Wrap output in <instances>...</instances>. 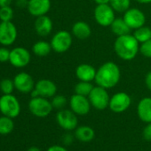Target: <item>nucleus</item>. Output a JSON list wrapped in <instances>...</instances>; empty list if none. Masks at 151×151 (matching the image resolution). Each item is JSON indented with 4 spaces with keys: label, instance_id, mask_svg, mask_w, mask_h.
Instances as JSON below:
<instances>
[{
    "label": "nucleus",
    "instance_id": "obj_1",
    "mask_svg": "<svg viewBox=\"0 0 151 151\" xmlns=\"http://www.w3.org/2000/svg\"><path fill=\"white\" fill-rule=\"evenodd\" d=\"M120 79L121 70L119 66L112 61H108L97 69L94 81L97 86L110 89L118 84Z\"/></svg>",
    "mask_w": 151,
    "mask_h": 151
},
{
    "label": "nucleus",
    "instance_id": "obj_2",
    "mask_svg": "<svg viewBox=\"0 0 151 151\" xmlns=\"http://www.w3.org/2000/svg\"><path fill=\"white\" fill-rule=\"evenodd\" d=\"M114 50L119 58L131 61L140 52V42L130 34L117 36L114 42Z\"/></svg>",
    "mask_w": 151,
    "mask_h": 151
},
{
    "label": "nucleus",
    "instance_id": "obj_3",
    "mask_svg": "<svg viewBox=\"0 0 151 151\" xmlns=\"http://www.w3.org/2000/svg\"><path fill=\"white\" fill-rule=\"evenodd\" d=\"M28 109L35 117L43 119L48 117L51 114L53 107L52 103L47 98L37 96L31 98L28 103Z\"/></svg>",
    "mask_w": 151,
    "mask_h": 151
},
{
    "label": "nucleus",
    "instance_id": "obj_4",
    "mask_svg": "<svg viewBox=\"0 0 151 151\" xmlns=\"http://www.w3.org/2000/svg\"><path fill=\"white\" fill-rule=\"evenodd\" d=\"M88 99L92 107L95 110L104 111L109 107L110 96L108 93V89L100 86H95L88 96Z\"/></svg>",
    "mask_w": 151,
    "mask_h": 151
},
{
    "label": "nucleus",
    "instance_id": "obj_5",
    "mask_svg": "<svg viewBox=\"0 0 151 151\" xmlns=\"http://www.w3.org/2000/svg\"><path fill=\"white\" fill-rule=\"evenodd\" d=\"M0 111L4 116L14 119L20 113V104L18 99L10 95H4L0 97Z\"/></svg>",
    "mask_w": 151,
    "mask_h": 151
},
{
    "label": "nucleus",
    "instance_id": "obj_6",
    "mask_svg": "<svg viewBox=\"0 0 151 151\" xmlns=\"http://www.w3.org/2000/svg\"><path fill=\"white\" fill-rule=\"evenodd\" d=\"M56 122L61 128L67 132L74 131L78 127V116L70 109H63L56 113Z\"/></svg>",
    "mask_w": 151,
    "mask_h": 151
},
{
    "label": "nucleus",
    "instance_id": "obj_7",
    "mask_svg": "<svg viewBox=\"0 0 151 151\" xmlns=\"http://www.w3.org/2000/svg\"><path fill=\"white\" fill-rule=\"evenodd\" d=\"M115 11L109 4H97L93 15L95 21L101 27H110L112 22L115 20Z\"/></svg>",
    "mask_w": 151,
    "mask_h": 151
},
{
    "label": "nucleus",
    "instance_id": "obj_8",
    "mask_svg": "<svg viewBox=\"0 0 151 151\" xmlns=\"http://www.w3.org/2000/svg\"><path fill=\"white\" fill-rule=\"evenodd\" d=\"M72 42V35L66 30H61L53 36L51 40V46L53 50L55 52L64 53L70 49Z\"/></svg>",
    "mask_w": 151,
    "mask_h": 151
},
{
    "label": "nucleus",
    "instance_id": "obj_9",
    "mask_svg": "<svg viewBox=\"0 0 151 151\" xmlns=\"http://www.w3.org/2000/svg\"><path fill=\"white\" fill-rule=\"evenodd\" d=\"M131 104L132 98L127 93L117 92L110 97L109 108L112 112L123 113L130 108Z\"/></svg>",
    "mask_w": 151,
    "mask_h": 151
},
{
    "label": "nucleus",
    "instance_id": "obj_10",
    "mask_svg": "<svg viewBox=\"0 0 151 151\" xmlns=\"http://www.w3.org/2000/svg\"><path fill=\"white\" fill-rule=\"evenodd\" d=\"M69 109L77 116H85L91 111V103L87 96L74 94L69 100Z\"/></svg>",
    "mask_w": 151,
    "mask_h": 151
},
{
    "label": "nucleus",
    "instance_id": "obj_11",
    "mask_svg": "<svg viewBox=\"0 0 151 151\" xmlns=\"http://www.w3.org/2000/svg\"><path fill=\"white\" fill-rule=\"evenodd\" d=\"M124 20L131 29H137L145 26L146 16L142 11L137 8H129L123 16Z\"/></svg>",
    "mask_w": 151,
    "mask_h": 151
},
{
    "label": "nucleus",
    "instance_id": "obj_12",
    "mask_svg": "<svg viewBox=\"0 0 151 151\" xmlns=\"http://www.w3.org/2000/svg\"><path fill=\"white\" fill-rule=\"evenodd\" d=\"M30 58V53L27 49L23 47H17L11 50L9 61L12 65L17 68H21L29 64Z\"/></svg>",
    "mask_w": 151,
    "mask_h": 151
},
{
    "label": "nucleus",
    "instance_id": "obj_13",
    "mask_svg": "<svg viewBox=\"0 0 151 151\" xmlns=\"http://www.w3.org/2000/svg\"><path fill=\"white\" fill-rule=\"evenodd\" d=\"M17 38V29L11 21H2L0 23V43L9 46Z\"/></svg>",
    "mask_w": 151,
    "mask_h": 151
},
{
    "label": "nucleus",
    "instance_id": "obj_14",
    "mask_svg": "<svg viewBox=\"0 0 151 151\" xmlns=\"http://www.w3.org/2000/svg\"><path fill=\"white\" fill-rule=\"evenodd\" d=\"M13 83L15 88L18 91L24 94L31 93V91L35 88V85H36L32 76L24 72L18 73L14 77Z\"/></svg>",
    "mask_w": 151,
    "mask_h": 151
},
{
    "label": "nucleus",
    "instance_id": "obj_15",
    "mask_svg": "<svg viewBox=\"0 0 151 151\" xmlns=\"http://www.w3.org/2000/svg\"><path fill=\"white\" fill-rule=\"evenodd\" d=\"M35 89L38 93L39 96L47 99L53 98L57 93L56 84L51 80H47V79L39 80L35 85Z\"/></svg>",
    "mask_w": 151,
    "mask_h": 151
},
{
    "label": "nucleus",
    "instance_id": "obj_16",
    "mask_svg": "<svg viewBox=\"0 0 151 151\" xmlns=\"http://www.w3.org/2000/svg\"><path fill=\"white\" fill-rule=\"evenodd\" d=\"M51 9L50 0H28V11L35 17L45 15Z\"/></svg>",
    "mask_w": 151,
    "mask_h": 151
},
{
    "label": "nucleus",
    "instance_id": "obj_17",
    "mask_svg": "<svg viewBox=\"0 0 151 151\" xmlns=\"http://www.w3.org/2000/svg\"><path fill=\"white\" fill-rule=\"evenodd\" d=\"M97 70L90 64L83 63L76 68V76L79 81L92 82L95 80Z\"/></svg>",
    "mask_w": 151,
    "mask_h": 151
},
{
    "label": "nucleus",
    "instance_id": "obj_18",
    "mask_svg": "<svg viewBox=\"0 0 151 151\" xmlns=\"http://www.w3.org/2000/svg\"><path fill=\"white\" fill-rule=\"evenodd\" d=\"M139 119L144 123H151V97H143L137 105Z\"/></svg>",
    "mask_w": 151,
    "mask_h": 151
},
{
    "label": "nucleus",
    "instance_id": "obj_19",
    "mask_svg": "<svg viewBox=\"0 0 151 151\" xmlns=\"http://www.w3.org/2000/svg\"><path fill=\"white\" fill-rule=\"evenodd\" d=\"M35 29L38 35L47 36L53 30L52 19L46 15L37 17L35 21Z\"/></svg>",
    "mask_w": 151,
    "mask_h": 151
},
{
    "label": "nucleus",
    "instance_id": "obj_20",
    "mask_svg": "<svg viewBox=\"0 0 151 151\" xmlns=\"http://www.w3.org/2000/svg\"><path fill=\"white\" fill-rule=\"evenodd\" d=\"M75 138L81 142H90L95 137V131L89 126H79L74 130Z\"/></svg>",
    "mask_w": 151,
    "mask_h": 151
},
{
    "label": "nucleus",
    "instance_id": "obj_21",
    "mask_svg": "<svg viewBox=\"0 0 151 151\" xmlns=\"http://www.w3.org/2000/svg\"><path fill=\"white\" fill-rule=\"evenodd\" d=\"M72 35L80 40H85L92 35V29L89 24L83 20H79L74 23L72 26Z\"/></svg>",
    "mask_w": 151,
    "mask_h": 151
},
{
    "label": "nucleus",
    "instance_id": "obj_22",
    "mask_svg": "<svg viewBox=\"0 0 151 151\" xmlns=\"http://www.w3.org/2000/svg\"><path fill=\"white\" fill-rule=\"evenodd\" d=\"M110 29L114 35L117 36L125 35L130 34L131 28L126 24V22L124 20L123 18H116L115 20L110 25Z\"/></svg>",
    "mask_w": 151,
    "mask_h": 151
},
{
    "label": "nucleus",
    "instance_id": "obj_23",
    "mask_svg": "<svg viewBox=\"0 0 151 151\" xmlns=\"http://www.w3.org/2000/svg\"><path fill=\"white\" fill-rule=\"evenodd\" d=\"M52 50L53 49H52L51 43H49L45 41H38L32 47V50H33L34 54L38 57L47 56L51 52Z\"/></svg>",
    "mask_w": 151,
    "mask_h": 151
},
{
    "label": "nucleus",
    "instance_id": "obj_24",
    "mask_svg": "<svg viewBox=\"0 0 151 151\" xmlns=\"http://www.w3.org/2000/svg\"><path fill=\"white\" fill-rule=\"evenodd\" d=\"M133 35L140 43H143L151 39V28L149 27L143 26L142 27L135 29Z\"/></svg>",
    "mask_w": 151,
    "mask_h": 151
},
{
    "label": "nucleus",
    "instance_id": "obj_25",
    "mask_svg": "<svg viewBox=\"0 0 151 151\" xmlns=\"http://www.w3.org/2000/svg\"><path fill=\"white\" fill-rule=\"evenodd\" d=\"M14 128V123L12 119L4 116L0 117V134L6 135L12 132Z\"/></svg>",
    "mask_w": 151,
    "mask_h": 151
},
{
    "label": "nucleus",
    "instance_id": "obj_26",
    "mask_svg": "<svg viewBox=\"0 0 151 151\" xmlns=\"http://www.w3.org/2000/svg\"><path fill=\"white\" fill-rule=\"evenodd\" d=\"M93 85L92 84V82H87V81H79L76 84L75 86V94L80 95V96H87L90 95L91 91L93 88Z\"/></svg>",
    "mask_w": 151,
    "mask_h": 151
},
{
    "label": "nucleus",
    "instance_id": "obj_27",
    "mask_svg": "<svg viewBox=\"0 0 151 151\" xmlns=\"http://www.w3.org/2000/svg\"><path fill=\"white\" fill-rule=\"evenodd\" d=\"M110 6L117 12H125L131 5V0H110Z\"/></svg>",
    "mask_w": 151,
    "mask_h": 151
},
{
    "label": "nucleus",
    "instance_id": "obj_28",
    "mask_svg": "<svg viewBox=\"0 0 151 151\" xmlns=\"http://www.w3.org/2000/svg\"><path fill=\"white\" fill-rule=\"evenodd\" d=\"M52 105L53 107V109H56L58 111L60 110H63L65 109L66 105L68 104V99L62 96V95H55L53 98H52Z\"/></svg>",
    "mask_w": 151,
    "mask_h": 151
},
{
    "label": "nucleus",
    "instance_id": "obj_29",
    "mask_svg": "<svg viewBox=\"0 0 151 151\" xmlns=\"http://www.w3.org/2000/svg\"><path fill=\"white\" fill-rule=\"evenodd\" d=\"M14 83L13 81L10 79H4L0 82V89L4 95H10L12 93L14 88Z\"/></svg>",
    "mask_w": 151,
    "mask_h": 151
},
{
    "label": "nucleus",
    "instance_id": "obj_30",
    "mask_svg": "<svg viewBox=\"0 0 151 151\" xmlns=\"http://www.w3.org/2000/svg\"><path fill=\"white\" fill-rule=\"evenodd\" d=\"M13 17V11L10 6L0 7V19L1 21H10Z\"/></svg>",
    "mask_w": 151,
    "mask_h": 151
},
{
    "label": "nucleus",
    "instance_id": "obj_31",
    "mask_svg": "<svg viewBox=\"0 0 151 151\" xmlns=\"http://www.w3.org/2000/svg\"><path fill=\"white\" fill-rule=\"evenodd\" d=\"M140 52L147 58H151V39L140 45Z\"/></svg>",
    "mask_w": 151,
    "mask_h": 151
},
{
    "label": "nucleus",
    "instance_id": "obj_32",
    "mask_svg": "<svg viewBox=\"0 0 151 151\" xmlns=\"http://www.w3.org/2000/svg\"><path fill=\"white\" fill-rule=\"evenodd\" d=\"M75 135L72 134L71 133L68 132V133H65L62 137H61V142H62V145L65 146V147H68V146H70L73 142L75 141Z\"/></svg>",
    "mask_w": 151,
    "mask_h": 151
},
{
    "label": "nucleus",
    "instance_id": "obj_33",
    "mask_svg": "<svg viewBox=\"0 0 151 151\" xmlns=\"http://www.w3.org/2000/svg\"><path fill=\"white\" fill-rule=\"evenodd\" d=\"M10 50L6 48H0V62H6L10 58Z\"/></svg>",
    "mask_w": 151,
    "mask_h": 151
},
{
    "label": "nucleus",
    "instance_id": "obj_34",
    "mask_svg": "<svg viewBox=\"0 0 151 151\" xmlns=\"http://www.w3.org/2000/svg\"><path fill=\"white\" fill-rule=\"evenodd\" d=\"M142 136L146 141L151 142V123H148L144 127L142 131Z\"/></svg>",
    "mask_w": 151,
    "mask_h": 151
},
{
    "label": "nucleus",
    "instance_id": "obj_35",
    "mask_svg": "<svg viewBox=\"0 0 151 151\" xmlns=\"http://www.w3.org/2000/svg\"><path fill=\"white\" fill-rule=\"evenodd\" d=\"M46 151H69L68 149L63 145H53L49 147Z\"/></svg>",
    "mask_w": 151,
    "mask_h": 151
},
{
    "label": "nucleus",
    "instance_id": "obj_36",
    "mask_svg": "<svg viewBox=\"0 0 151 151\" xmlns=\"http://www.w3.org/2000/svg\"><path fill=\"white\" fill-rule=\"evenodd\" d=\"M145 84H146L147 88L150 91H151V71H150L146 74V77H145Z\"/></svg>",
    "mask_w": 151,
    "mask_h": 151
},
{
    "label": "nucleus",
    "instance_id": "obj_37",
    "mask_svg": "<svg viewBox=\"0 0 151 151\" xmlns=\"http://www.w3.org/2000/svg\"><path fill=\"white\" fill-rule=\"evenodd\" d=\"M28 0H17V2H16V5L20 8L28 7Z\"/></svg>",
    "mask_w": 151,
    "mask_h": 151
},
{
    "label": "nucleus",
    "instance_id": "obj_38",
    "mask_svg": "<svg viewBox=\"0 0 151 151\" xmlns=\"http://www.w3.org/2000/svg\"><path fill=\"white\" fill-rule=\"evenodd\" d=\"M12 4V0H0V7L10 6Z\"/></svg>",
    "mask_w": 151,
    "mask_h": 151
},
{
    "label": "nucleus",
    "instance_id": "obj_39",
    "mask_svg": "<svg viewBox=\"0 0 151 151\" xmlns=\"http://www.w3.org/2000/svg\"><path fill=\"white\" fill-rule=\"evenodd\" d=\"M110 0H94V2L97 4H109Z\"/></svg>",
    "mask_w": 151,
    "mask_h": 151
},
{
    "label": "nucleus",
    "instance_id": "obj_40",
    "mask_svg": "<svg viewBox=\"0 0 151 151\" xmlns=\"http://www.w3.org/2000/svg\"><path fill=\"white\" fill-rule=\"evenodd\" d=\"M137 3L139 4H150L151 0H135Z\"/></svg>",
    "mask_w": 151,
    "mask_h": 151
},
{
    "label": "nucleus",
    "instance_id": "obj_41",
    "mask_svg": "<svg viewBox=\"0 0 151 151\" xmlns=\"http://www.w3.org/2000/svg\"><path fill=\"white\" fill-rule=\"evenodd\" d=\"M27 151H41V150L39 148H37V147L33 146V147H30Z\"/></svg>",
    "mask_w": 151,
    "mask_h": 151
}]
</instances>
